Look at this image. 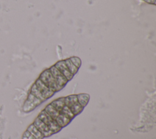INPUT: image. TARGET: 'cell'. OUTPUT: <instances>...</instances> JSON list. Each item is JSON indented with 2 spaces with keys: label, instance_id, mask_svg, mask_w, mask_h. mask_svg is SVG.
I'll list each match as a JSON object with an SVG mask.
<instances>
[{
  "label": "cell",
  "instance_id": "30bf717a",
  "mask_svg": "<svg viewBox=\"0 0 156 139\" xmlns=\"http://www.w3.org/2000/svg\"><path fill=\"white\" fill-rule=\"evenodd\" d=\"M27 130H28L35 139H43L45 138L43 134L40 130H38L33 124H30L28 127Z\"/></svg>",
  "mask_w": 156,
  "mask_h": 139
},
{
  "label": "cell",
  "instance_id": "6da1fadb",
  "mask_svg": "<svg viewBox=\"0 0 156 139\" xmlns=\"http://www.w3.org/2000/svg\"><path fill=\"white\" fill-rule=\"evenodd\" d=\"M64 99L65 105L70 109L76 116L83 111L84 108L78 102L76 94H71L64 97Z\"/></svg>",
  "mask_w": 156,
  "mask_h": 139
},
{
  "label": "cell",
  "instance_id": "8fae6325",
  "mask_svg": "<svg viewBox=\"0 0 156 139\" xmlns=\"http://www.w3.org/2000/svg\"><path fill=\"white\" fill-rule=\"evenodd\" d=\"M46 113H48L50 116L55 121V119L58 116L60 113L58 110H57L51 104L46 105V107L44 109Z\"/></svg>",
  "mask_w": 156,
  "mask_h": 139
},
{
  "label": "cell",
  "instance_id": "2e32d148",
  "mask_svg": "<svg viewBox=\"0 0 156 139\" xmlns=\"http://www.w3.org/2000/svg\"><path fill=\"white\" fill-rule=\"evenodd\" d=\"M69 59L71 60V62L73 63V65L74 66H76L77 68L79 69V68L80 67L81 64H82V62H81V60L80 59V58H79L77 57H71Z\"/></svg>",
  "mask_w": 156,
  "mask_h": 139
},
{
  "label": "cell",
  "instance_id": "e0dca14e",
  "mask_svg": "<svg viewBox=\"0 0 156 139\" xmlns=\"http://www.w3.org/2000/svg\"><path fill=\"white\" fill-rule=\"evenodd\" d=\"M22 139H35V138L28 130H26L22 135Z\"/></svg>",
  "mask_w": 156,
  "mask_h": 139
},
{
  "label": "cell",
  "instance_id": "3957f363",
  "mask_svg": "<svg viewBox=\"0 0 156 139\" xmlns=\"http://www.w3.org/2000/svg\"><path fill=\"white\" fill-rule=\"evenodd\" d=\"M38 79L49 88L54 91L55 93L58 91L57 86L56 85L55 81L49 70V69H46L43 71Z\"/></svg>",
  "mask_w": 156,
  "mask_h": 139
},
{
  "label": "cell",
  "instance_id": "7c38bea8",
  "mask_svg": "<svg viewBox=\"0 0 156 139\" xmlns=\"http://www.w3.org/2000/svg\"><path fill=\"white\" fill-rule=\"evenodd\" d=\"M77 95L78 102L83 108L88 104L90 100V95L87 93H80Z\"/></svg>",
  "mask_w": 156,
  "mask_h": 139
},
{
  "label": "cell",
  "instance_id": "ac0fdd59",
  "mask_svg": "<svg viewBox=\"0 0 156 139\" xmlns=\"http://www.w3.org/2000/svg\"><path fill=\"white\" fill-rule=\"evenodd\" d=\"M149 4H153V5H155V1L156 0H142Z\"/></svg>",
  "mask_w": 156,
  "mask_h": 139
},
{
  "label": "cell",
  "instance_id": "ba28073f",
  "mask_svg": "<svg viewBox=\"0 0 156 139\" xmlns=\"http://www.w3.org/2000/svg\"><path fill=\"white\" fill-rule=\"evenodd\" d=\"M54 66L66 78L68 81L71 80L74 77V75H73L68 70L64 60L57 62L54 65Z\"/></svg>",
  "mask_w": 156,
  "mask_h": 139
},
{
  "label": "cell",
  "instance_id": "9c48e42d",
  "mask_svg": "<svg viewBox=\"0 0 156 139\" xmlns=\"http://www.w3.org/2000/svg\"><path fill=\"white\" fill-rule=\"evenodd\" d=\"M71 121L72 120L68 117L61 114H60L55 119V121L57 122L58 125L62 129L68 126Z\"/></svg>",
  "mask_w": 156,
  "mask_h": 139
},
{
  "label": "cell",
  "instance_id": "5b68a950",
  "mask_svg": "<svg viewBox=\"0 0 156 139\" xmlns=\"http://www.w3.org/2000/svg\"><path fill=\"white\" fill-rule=\"evenodd\" d=\"M43 102L34 96L32 94L29 93L27 99L24 102L23 107V110L24 112L28 113L34 110L37 107L42 104Z\"/></svg>",
  "mask_w": 156,
  "mask_h": 139
},
{
  "label": "cell",
  "instance_id": "277c9868",
  "mask_svg": "<svg viewBox=\"0 0 156 139\" xmlns=\"http://www.w3.org/2000/svg\"><path fill=\"white\" fill-rule=\"evenodd\" d=\"M58 88V90L60 91L66 85L68 80L55 67L54 65L49 68Z\"/></svg>",
  "mask_w": 156,
  "mask_h": 139
},
{
  "label": "cell",
  "instance_id": "7a4b0ae2",
  "mask_svg": "<svg viewBox=\"0 0 156 139\" xmlns=\"http://www.w3.org/2000/svg\"><path fill=\"white\" fill-rule=\"evenodd\" d=\"M37 118L42 121L45 124H46L49 129L52 132H53L54 134L58 133L62 129V128H61L58 125L57 122L54 119H53L44 110H43L40 113Z\"/></svg>",
  "mask_w": 156,
  "mask_h": 139
},
{
  "label": "cell",
  "instance_id": "4fadbf2b",
  "mask_svg": "<svg viewBox=\"0 0 156 139\" xmlns=\"http://www.w3.org/2000/svg\"><path fill=\"white\" fill-rule=\"evenodd\" d=\"M57 110H58L60 113V111L62 109V108L65 105V99L64 97H62L58 98L54 101H53L51 103H50Z\"/></svg>",
  "mask_w": 156,
  "mask_h": 139
},
{
  "label": "cell",
  "instance_id": "8992f818",
  "mask_svg": "<svg viewBox=\"0 0 156 139\" xmlns=\"http://www.w3.org/2000/svg\"><path fill=\"white\" fill-rule=\"evenodd\" d=\"M37 87L38 90L40 91L43 97L46 101L47 99L51 98L55 93L49 88L47 86H46L39 79H38L34 83Z\"/></svg>",
  "mask_w": 156,
  "mask_h": 139
},
{
  "label": "cell",
  "instance_id": "5bb4252c",
  "mask_svg": "<svg viewBox=\"0 0 156 139\" xmlns=\"http://www.w3.org/2000/svg\"><path fill=\"white\" fill-rule=\"evenodd\" d=\"M30 93L31 94H32L34 96H35L36 98H37L38 99H39L40 100H41L43 102L45 101V99H44V98L43 97L42 94H41V93L40 92V91L38 90L37 87H36L35 84H34L32 86L31 88H30Z\"/></svg>",
  "mask_w": 156,
  "mask_h": 139
},
{
  "label": "cell",
  "instance_id": "9a60e30c",
  "mask_svg": "<svg viewBox=\"0 0 156 139\" xmlns=\"http://www.w3.org/2000/svg\"><path fill=\"white\" fill-rule=\"evenodd\" d=\"M65 60V62L67 66V68L68 69V70L69 71V72L73 74V75H75L78 70H79V68H77L76 66H74L73 65V63L71 62V60H69V59H66Z\"/></svg>",
  "mask_w": 156,
  "mask_h": 139
},
{
  "label": "cell",
  "instance_id": "52a82bcc",
  "mask_svg": "<svg viewBox=\"0 0 156 139\" xmlns=\"http://www.w3.org/2000/svg\"><path fill=\"white\" fill-rule=\"evenodd\" d=\"M33 124L38 130H40L43 134L45 138L49 137L54 134V133L49 129L48 126L38 118H37L35 119L34 122L33 123Z\"/></svg>",
  "mask_w": 156,
  "mask_h": 139
}]
</instances>
